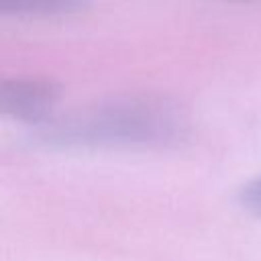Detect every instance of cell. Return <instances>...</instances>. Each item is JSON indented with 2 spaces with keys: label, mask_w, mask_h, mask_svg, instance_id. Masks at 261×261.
Listing matches in <instances>:
<instances>
[{
  "label": "cell",
  "mask_w": 261,
  "mask_h": 261,
  "mask_svg": "<svg viewBox=\"0 0 261 261\" xmlns=\"http://www.w3.org/2000/svg\"><path fill=\"white\" fill-rule=\"evenodd\" d=\"M186 133V116L167 98H124L43 128L53 145H169Z\"/></svg>",
  "instance_id": "1"
},
{
  "label": "cell",
  "mask_w": 261,
  "mask_h": 261,
  "mask_svg": "<svg viewBox=\"0 0 261 261\" xmlns=\"http://www.w3.org/2000/svg\"><path fill=\"white\" fill-rule=\"evenodd\" d=\"M59 100V86L47 77H12L0 88V106L6 116L24 122H43Z\"/></svg>",
  "instance_id": "2"
},
{
  "label": "cell",
  "mask_w": 261,
  "mask_h": 261,
  "mask_svg": "<svg viewBox=\"0 0 261 261\" xmlns=\"http://www.w3.org/2000/svg\"><path fill=\"white\" fill-rule=\"evenodd\" d=\"M90 0H0V12L4 16L18 18H43L63 16L84 10Z\"/></svg>",
  "instance_id": "3"
},
{
  "label": "cell",
  "mask_w": 261,
  "mask_h": 261,
  "mask_svg": "<svg viewBox=\"0 0 261 261\" xmlns=\"http://www.w3.org/2000/svg\"><path fill=\"white\" fill-rule=\"evenodd\" d=\"M239 202L245 210H249L255 216H261V175L249 181L239 192Z\"/></svg>",
  "instance_id": "4"
}]
</instances>
